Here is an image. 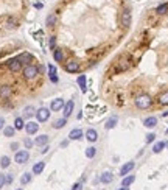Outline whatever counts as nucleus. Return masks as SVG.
<instances>
[{
    "mask_svg": "<svg viewBox=\"0 0 168 190\" xmlns=\"http://www.w3.org/2000/svg\"><path fill=\"white\" fill-rule=\"evenodd\" d=\"M151 105H153V100H151V97L146 95V94H142L135 98V106H137L139 109H148Z\"/></svg>",
    "mask_w": 168,
    "mask_h": 190,
    "instance_id": "f257e3e1",
    "label": "nucleus"
},
{
    "mask_svg": "<svg viewBox=\"0 0 168 190\" xmlns=\"http://www.w3.org/2000/svg\"><path fill=\"white\" fill-rule=\"evenodd\" d=\"M37 73H39V69L33 64H28L25 69H24V78L25 80H34L37 77Z\"/></svg>",
    "mask_w": 168,
    "mask_h": 190,
    "instance_id": "f03ea898",
    "label": "nucleus"
},
{
    "mask_svg": "<svg viewBox=\"0 0 168 190\" xmlns=\"http://www.w3.org/2000/svg\"><path fill=\"white\" fill-rule=\"evenodd\" d=\"M131 22H132V14H131V11H129V9H124V11L120 14V24L124 27V28H128V27L131 25Z\"/></svg>",
    "mask_w": 168,
    "mask_h": 190,
    "instance_id": "7ed1b4c3",
    "label": "nucleus"
},
{
    "mask_svg": "<svg viewBox=\"0 0 168 190\" xmlns=\"http://www.w3.org/2000/svg\"><path fill=\"white\" fill-rule=\"evenodd\" d=\"M30 159V153L26 150H20V151H16V156H14V161L17 162V164H25V162H28Z\"/></svg>",
    "mask_w": 168,
    "mask_h": 190,
    "instance_id": "20e7f679",
    "label": "nucleus"
},
{
    "mask_svg": "<svg viewBox=\"0 0 168 190\" xmlns=\"http://www.w3.org/2000/svg\"><path fill=\"white\" fill-rule=\"evenodd\" d=\"M36 118L37 122H47L50 118V109L48 108H41L36 111Z\"/></svg>",
    "mask_w": 168,
    "mask_h": 190,
    "instance_id": "39448f33",
    "label": "nucleus"
},
{
    "mask_svg": "<svg viewBox=\"0 0 168 190\" xmlns=\"http://www.w3.org/2000/svg\"><path fill=\"white\" fill-rule=\"evenodd\" d=\"M8 69L11 70V72H19V70L22 69V62H20V59L19 58L9 59V61H8Z\"/></svg>",
    "mask_w": 168,
    "mask_h": 190,
    "instance_id": "423d86ee",
    "label": "nucleus"
},
{
    "mask_svg": "<svg viewBox=\"0 0 168 190\" xmlns=\"http://www.w3.org/2000/svg\"><path fill=\"white\" fill-rule=\"evenodd\" d=\"M64 105H66V101H64L62 98H56V100H53L51 101V105H50V111L53 112H58V111H61Z\"/></svg>",
    "mask_w": 168,
    "mask_h": 190,
    "instance_id": "0eeeda50",
    "label": "nucleus"
},
{
    "mask_svg": "<svg viewBox=\"0 0 168 190\" xmlns=\"http://www.w3.org/2000/svg\"><path fill=\"white\" fill-rule=\"evenodd\" d=\"M13 94V89L9 87L8 84H3V86H0V98H3V100H6L9 98Z\"/></svg>",
    "mask_w": 168,
    "mask_h": 190,
    "instance_id": "6e6552de",
    "label": "nucleus"
},
{
    "mask_svg": "<svg viewBox=\"0 0 168 190\" xmlns=\"http://www.w3.org/2000/svg\"><path fill=\"white\" fill-rule=\"evenodd\" d=\"M73 108H75V103H73V100H69V101L66 103V105H64V108H62V111H64V117L69 118L70 115H72Z\"/></svg>",
    "mask_w": 168,
    "mask_h": 190,
    "instance_id": "1a4fd4ad",
    "label": "nucleus"
},
{
    "mask_svg": "<svg viewBox=\"0 0 168 190\" xmlns=\"http://www.w3.org/2000/svg\"><path fill=\"white\" fill-rule=\"evenodd\" d=\"M25 131H26V134H36L37 133V129H39V125H37L36 122H28V123H25Z\"/></svg>",
    "mask_w": 168,
    "mask_h": 190,
    "instance_id": "9d476101",
    "label": "nucleus"
},
{
    "mask_svg": "<svg viewBox=\"0 0 168 190\" xmlns=\"http://www.w3.org/2000/svg\"><path fill=\"white\" fill-rule=\"evenodd\" d=\"M66 70L69 73H76L79 72V62L78 61H69L66 64Z\"/></svg>",
    "mask_w": 168,
    "mask_h": 190,
    "instance_id": "9b49d317",
    "label": "nucleus"
},
{
    "mask_svg": "<svg viewBox=\"0 0 168 190\" xmlns=\"http://www.w3.org/2000/svg\"><path fill=\"white\" fill-rule=\"evenodd\" d=\"M69 139L70 140H79V139H83V129H79V128L72 129L70 134H69Z\"/></svg>",
    "mask_w": 168,
    "mask_h": 190,
    "instance_id": "f8f14e48",
    "label": "nucleus"
},
{
    "mask_svg": "<svg viewBox=\"0 0 168 190\" xmlns=\"http://www.w3.org/2000/svg\"><path fill=\"white\" fill-rule=\"evenodd\" d=\"M134 167H135L134 162H126V164H124V165L120 168V175H122V176H124V175H128V173H131Z\"/></svg>",
    "mask_w": 168,
    "mask_h": 190,
    "instance_id": "ddd939ff",
    "label": "nucleus"
},
{
    "mask_svg": "<svg viewBox=\"0 0 168 190\" xmlns=\"http://www.w3.org/2000/svg\"><path fill=\"white\" fill-rule=\"evenodd\" d=\"M86 139L89 140V142H97V139H98V133L95 131V129H87V131H86Z\"/></svg>",
    "mask_w": 168,
    "mask_h": 190,
    "instance_id": "4468645a",
    "label": "nucleus"
},
{
    "mask_svg": "<svg viewBox=\"0 0 168 190\" xmlns=\"http://www.w3.org/2000/svg\"><path fill=\"white\" fill-rule=\"evenodd\" d=\"M112 179H114V175H112L111 171H104V173L100 176V181H101L103 184H109V182H112Z\"/></svg>",
    "mask_w": 168,
    "mask_h": 190,
    "instance_id": "2eb2a0df",
    "label": "nucleus"
},
{
    "mask_svg": "<svg viewBox=\"0 0 168 190\" xmlns=\"http://www.w3.org/2000/svg\"><path fill=\"white\" fill-rule=\"evenodd\" d=\"M34 143H36V145H39V146H44V145H48V136H47V134H41L39 137H36V140H34Z\"/></svg>",
    "mask_w": 168,
    "mask_h": 190,
    "instance_id": "dca6fc26",
    "label": "nucleus"
},
{
    "mask_svg": "<svg viewBox=\"0 0 168 190\" xmlns=\"http://www.w3.org/2000/svg\"><path fill=\"white\" fill-rule=\"evenodd\" d=\"M128 67H129V62L123 59V61H118V62H117L115 70H117V72H124V70H126Z\"/></svg>",
    "mask_w": 168,
    "mask_h": 190,
    "instance_id": "f3484780",
    "label": "nucleus"
},
{
    "mask_svg": "<svg viewBox=\"0 0 168 190\" xmlns=\"http://www.w3.org/2000/svg\"><path fill=\"white\" fill-rule=\"evenodd\" d=\"M44 168H45V162H37V164H34V167H33V173L34 175H41V173L44 171Z\"/></svg>",
    "mask_w": 168,
    "mask_h": 190,
    "instance_id": "a211bd4d",
    "label": "nucleus"
},
{
    "mask_svg": "<svg viewBox=\"0 0 168 190\" xmlns=\"http://www.w3.org/2000/svg\"><path fill=\"white\" fill-rule=\"evenodd\" d=\"M143 125H145L146 128H154L156 125H157V118L156 117H148V118H145Z\"/></svg>",
    "mask_w": 168,
    "mask_h": 190,
    "instance_id": "6ab92c4d",
    "label": "nucleus"
},
{
    "mask_svg": "<svg viewBox=\"0 0 168 190\" xmlns=\"http://www.w3.org/2000/svg\"><path fill=\"white\" fill-rule=\"evenodd\" d=\"M53 58H55L56 62H61L62 59H64V53H62V50H59V48H55V50H53Z\"/></svg>",
    "mask_w": 168,
    "mask_h": 190,
    "instance_id": "aec40b11",
    "label": "nucleus"
},
{
    "mask_svg": "<svg viewBox=\"0 0 168 190\" xmlns=\"http://www.w3.org/2000/svg\"><path fill=\"white\" fill-rule=\"evenodd\" d=\"M156 13L159 14V16L167 14V13H168V3H162V5H159V6L156 8Z\"/></svg>",
    "mask_w": 168,
    "mask_h": 190,
    "instance_id": "412c9836",
    "label": "nucleus"
},
{
    "mask_svg": "<svg viewBox=\"0 0 168 190\" xmlns=\"http://www.w3.org/2000/svg\"><path fill=\"white\" fill-rule=\"evenodd\" d=\"M66 123H67V118L62 117V118H59V120H56L55 123H53V128H55V129H61V128L66 126Z\"/></svg>",
    "mask_w": 168,
    "mask_h": 190,
    "instance_id": "4be33fe9",
    "label": "nucleus"
},
{
    "mask_svg": "<svg viewBox=\"0 0 168 190\" xmlns=\"http://www.w3.org/2000/svg\"><path fill=\"white\" fill-rule=\"evenodd\" d=\"M14 128L17 129V131H20V129H24L25 128V122H24V118L22 117H17L14 120Z\"/></svg>",
    "mask_w": 168,
    "mask_h": 190,
    "instance_id": "5701e85b",
    "label": "nucleus"
},
{
    "mask_svg": "<svg viewBox=\"0 0 168 190\" xmlns=\"http://www.w3.org/2000/svg\"><path fill=\"white\" fill-rule=\"evenodd\" d=\"M33 114H36V109H34V106H26L25 109H24V117L26 118H30Z\"/></svg>",
    "mask_w": 168,
    "mask_h": 190,
    "instance_id": "b1692460",
    "label": "nucleus"
},
{
    "mask_svg": "<svg viewBox=\"0 0 168 190\" xmlns=\"http://www.w3.org/2000/svg\"><path fill=\"white\" fill-rule=\"evenodd\" d=\"M9 164H11V159H9L8 156H2V157H0V167H2V168H8Z\"/></svg>",
    "mask_w": 168,
    "mask_h": 190,
    "instance_id": "393cba45",
    "label": "nucleus"
},
{
    "mask_svg": "<svg viewBox=\"0 0 168 190\" xmlns=\"http://www.w3.org/2000/svg\"><path fill=\"white\" fill-rule=\"evenodd\" d=\"M31 178H33V175L31 173H24L22 176H20V184H28V182H31Z\"/></svg>",
    "mask_w": 168,
    "mask_h": 190,
    "instance_id": "a878e982",
    "label": "nucleus"
},
{
    "mask_svg": "<svg viewBox=\"0 0 168 190\" xmlns=\"http://www.w3.org/2000/svg\"><path fill=\"white\" fill-rule=\"evenodd\" d=\"M56 20H58L56 14H50V16L47 17V20H45V25H47V27H53V25L56 24Z\"/></svg>",
    "mask_w": 168,
    "mask_h": 190,
    "instance_id": "bb28decb",
    "label": "nucleus"
},
{
    "mask_svg": "<svg viewBox=\"0 0 168 190\" xmlns=\"http://www.w3.org/2000/svg\"><path fill=\"white\" fill-rule=\"evenodd\" d=\"M117 122H118V118H117V117H111L109 120L106 122V125H104V126H106V129H112V128L117 125Z\"/></svg>",
    "mask_w": 168,
    "mask_h": 190,
    "instance_id": "cd10ccee",
    "label": "nucleus"
},
{
    "mask_svg": "<svg viewBox=\"0 0 168 190\" xmlns=\"http://www.w3.org/2000/svg\"><path fill=\"white\" fill-rule=\"evenodd\" d=\"M14 133H16V128L14 126H5L3 128V134L6 136V137H13Z\"/></svg>",
    "mask_w": 168,
    "mask_h": 190,
    "instance_id": "c85d7f7f",
    "label": "nucleus"
},
{
    "mask_svg": "<svg viewBox=\"0 0 168 190\" xmlns=\"http://www.w3.org/2000/svg\"><path fill=\"white\" fill-rule=\"evenodd\" d=\"M78 86L81 87L83 92H86V89H87V87H86V75H79V77H78Z\"/></svg>",
    "mask_w": 168,
    "mask_h": 190,
    "instance_id": "c756f323",
    "label": "nucleus"
},
{
    "mask_svg": "<svg viewBox=\"0 0 168 190\" xmlns=\"http://www.w3.org/2000/svg\"><path fill=\"white\" fill-rule=\"evenodd\" d=\"M134 181H135V176H134V175H131V176H126V178L123 179L122 186H123V187H128V186H131V184H132Z\"/></svg>",
    "mask_w": 168,
    "mask_h": 190,
    "instance_id": "7c9ffc66",
    "label": "nucleus"
},
{
    "mask_svg": "<svg viewBox=\"0 0 168 190\" xmlns=\"http://www.w3.org/2000/svg\"><path fill=\"white\" fill-rule=\"evenodd\" d=\"M159 103H160L162 106H167V105H168V90L164 92V94L159 97Z\"/></svg>",
    "mask_w": 168,
    "mask_h": 190,
    "instance_id": "2f4dec72",
    "label": "nucleus"
},
{
    "mask_svg": "<svg viewBox=\"0 0 168 190\" xmlns=\"http://www.w3.org/2000/svg\"><path fill=\"white\" fill-rule=\"evenodd\" d=\"M164 148H165V142H157V143H154V146H153V151H154V153H160Z\"/></svg>",
    "mask_w": 168,
    "mask_h": 190,
    "instance_id": "473e14b6",
    "label": "nucleus"
},
{
    "mask_svg": "<svg viewBox=\"0 0 168 190\" xmlns=\"http://www.w3.org/2000/svg\"><path fill=\"white\" fill-rule=\"evenodd\" d=\"M95 154H97V148H95V146H89V148L86 150V156H87L89 159L95 157Z\"/></svg>",
    "mask_w": 168,
    "mask_h": 190,
    "instance_id": "72a5a7b5",
    "label": "nucleus"
},
{
    "mask_svg": "<svg viewBox=\"0 0 168 190\" xmlns=\"http://www.w3.org/2000/svg\"><path fill=\"white\" fill-rule=\"evenodd\" d=\"M6 27L8 28H16V27H17V20H16L14 17H9L8 22H6Z\"/></svg>",
    "mask_w": 168,
    "mask_h": 190,
    "instance_id": "f704fd0d",
    "label": "nucleus"
},
{
    "mask_svg": "<svg viewBox=\"0 0 168 190\" xmlns=\"http://www.w3.org/2000/svg\"><path fill=\"white\" fill-rule=\"evenodd\" d=\"M19 59H20V62H28V61H31V55H28V53H22V55L19 56Z\"/></svg>",
    "mask_w": 168,
    "mask_h": 190,
    "instance_id": "c9c22d12",
    "label": "nucleus"
},
{
    "mask_svg": "<svg viewBox=\"0 0 168 190\" xmlns=\"http://www.w3.org/2000/svg\"><path fill=\"white\" fill-rule=\"evenodd\" d=\"M154 139H156V134L154 133H149L148 136H146V142H148V143L149 142H154Z\"/></svg>",
    "mask_w": 168,
    "mask_h": 190,
    "instance_id": "e433bc0d",
    "label": "nucleus"
},
{
    "mask_svg": "<svg viewBox=\"0 0 168 190\" xmlns=\"http://www.w3.org/2000/svg\"><path fill=\"white\" fill-rule=\"evenodd\" d=\"M48 75H50V77H51V75H56V67L51 66V64L48 66Z\"/></svg>",
    "mask_w": 168,
    "mask_h": 190,
    "instance_id": "4c0bfd02",
    "label": "nucleus"
},
{
    "mask_svg": "<svg viewBox=\"0 0 168 190\" xmlns=\"http://www.w3.org/2000/svg\"><path fill=\"white\" fill-rule=\"evenodd\" d=\"M24 145H25V146H26V148H28V150H30V148H31V146H33V140H30V139H25V140H24Z\"/></svg>",
    "mask_w": 168,
    "mask_h": 190,
    "instance_id": "58836bf2",
    "label": "nucleus"
},
{
    "mask_svg": "<svg viewBox=\"0 0 168 190\" xmlns=\"http://www.w3.org/2000/svg\"><path fill=\"white\" fill-rule=\"evenodd\" d=\"M5 184H6V178H5V175H2V173H0V189H2Z\"/></svg>",
    "mask_w": 168,
    "mask_h": 190,
    "instance_id": "ea45409f",
    "label": "nucleus"
},
{
    "mask_svg": "<svg viewBox=\"0 0 168 190\" xmlns=\"http://www.w3.org/2000/svg\"><path fill=\"white\" fill-rule=\"evenodd\" d=\"M55 45H56V37H51L50 39V48L51 50H55Z\"/></svg>",
    "mask_w": 168,
    "mask_h": 190,
    "instance_id": "a19ab883",
    "label": "nucleus"
},
{
    "mask_svg": "<svg viewBox=\"0 0 168 190\" xmlns=\"http://www.w3.org/2000/svg\"><path fill=\"white\" fill-rule=\"evenodd\" d=\"M3 128H5V118H3V117H0V131H2Z\"/></svg>",
    "mask_w": 168,
    "mask_h": 190,
    "instance_id": "79ce46f5",
    "label": "nucleus"
},
{
    "mask_svg": "<svg viewBox=\"0 0 168 190\" xmlns=\"http://www.w3.org/2000/svg\"><path fill=\"white\" fill-rule=\"evenodd\" d=\"M48 150H50V148H48V145H44V146H42V150H41V153H42V154H45Z\"/></svg>",
    "mask_w": 168,
    "mask_h": 190,
    "instance_id": "37998d69",
    "label": "nucleus"
},
{
    "mask_svg": "<svg viewBox=\"0 0 168 190\" xmlns=\"http://www.w3.org/2000/svg\"><path fill=\"white\" fill-rule=\"evenodd\" d=\"M50 80H51V83H58V81H59V78L56 77V75H51Z\"/></svg>",
    "mask_w": 168,
    "mask_h": 190,
    "instance_id": "c03bdc74",
    "label": "nucleus"
},
{
    "mask_svg": "<svg viewBox=\"0 0 168 190\" xmlns=\"http://www.w3.org/2000/svg\"><path fill=\"white\" fill-rule=\"evenodd\" d=\"M5 178H6V184L13 182V176H11V175H5Z\"/></svg>",
    "mask_w": 168,
    "mask_h": 190,
    "instance_id": "a18cd8bd",
    "label": "nucleus"
},
{
    "mask_svg": "<svg viewBox=\"0 0 168 190\" xmlns=\"http://www.w3.org/2000/svg\"><path fill=\"white\" fill-rule=\"evenodd\" d=\"M17 148H19V143H17V142H13V143H11V150H14V151H16Z\"/></svg>",
    "mask_w": 168,
    "mask_h": 190,
    "instance_id": "49530a36",
    "label": "nucleus"
},
{
    "mask_svg": "<svg viewBox=\"0 0 168 190\" xmlns=\"http://www.w3.org/2000/svg\"><path fill=\"white\" fill-rule=\"evenodd\" d=\"M72 190H81V184H79V182H78V184H75Z\"/></svg>",
    "mask_w": 168,
    "mask_h": 190,
    "instance_id": "de8ad7c7",
    "label": "nucleus"
},
{
    "mask_svg": "<svg viewBox=\"0 0 168 190\" xmlns=\"http://www.w3.org/2000/svg\"><path fill=\"white\" fill-rule=\"evenodd\" d=\"M34 6H36L37 9H41V8H42V3H36V5H34Z\"/></svg>",
    "mask_w": 168,
    "mask_h": 190,
    "instance_id": "09e8293b",
    "label": "nucleus"
},
{
    "mask_svg": "<svg viewBox=\"0 0 168 190\" xmlns=\"http://www.w3.org/2000/svg\"><path fill=\"white\" fill-rule=\"evenodd\" d=\"M118 190H129L128 187H122V189H118Z\"/></svg>",
    "mask_w": 168,
    "mask_h": 190,
    "instance_id": "8fccbe9b",
    "label": "nucleus"
},
{
    "mask_svg": "<svg viewBox=\"0 0 168 190\" xmlns=\"http://www.w3.org/2000/svg\"><path fill=\"white\" fill-rule=\"evenodd\" d=\"M165 146H168V140H167V142H165Z\"/></svg>",
    "mask_w": 168,
    "mask_h": 190,
    "instance_id": "3c124183",
    "label": "nucleus"
},
{
    "mask_svg": "<svg viewBox=\"0 0 168 190\" xmlns=\"http://www.w3.org/2000/svg\"><path fill=\"white\" fill-rule=\"evenodd\" d=\"M167 134H168V129H167Z\"/></svg>",
    "mask_w": 168,
    "mask_h": 190,
    "instance_id": "603ef678",
    "label": "nucleus"
},
{
    "mask_svg": "<svg viewBox=\"0 0 168 190\" xmlns=\"http://www.w3.org/2000/svg\"><path fill=\"white\" fill-rule=\"evenodd\" d=\"M17 190H22V189H17Z\"/></svg>",
    "mask_w": 168,
    "mask_h": 190,
    "instance_id": "864d4df0",
    "label": "nucleus"
}]
</instances>
